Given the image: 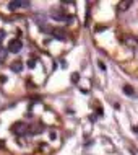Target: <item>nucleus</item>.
Wrapping results in <instances>:
<instances>
[{
  "label": "nucleus",
  "mask_w": 138,
  "mask_h": 155,
  "mask_svg": "<svg viewBox=\"0 0 138 155\" xmlns=\"http://www.w3.org/2000/svg\"><path fill=\"white\" fill-rule=\"evenodd\" d=\"M128 7H132V2H122L120 5H119V10H120V11H125Z\"/></svg>",
  "instance_id": "nucleus-8"
},
{
  "label": "nucleus",
  "mask_w": 138,
  "mask_h": 155,
  "mask_svg": "<svg viewBox=\"0 0 138 155\" xmlns=\"http://www.w3.org/2000/svg\"><path fill=\"white\" fill-rule=\"evenodd\" d=\"M34 65H36V61H34V59H29V61H28V67H29V69H33Z\"/></svg>",
  "instance_id": "nucleus-11"
},
{
  "label": "nucleus",
  "mask_w": 138,
  "mask_h": 155,
  "mask_svg": "<svg viewBox=\"0 0 138 155\" xmlns=\"http://www.w3.org/2000/svg\"><path fill=\"white\" fill-rule=\"evenodd\" d=\"M20 7H21V2H10L8 3V10H11V11L18 10Z\"/></svg>",
  "instance_id": "nucleus-6"
},
{
  "label": "nucleus",
  "mask_w": 138,
  "mask_h": 155,
  "mask_svg": "<svg viewBox=\"0 0 138 155\" xmlns=\"http://www.w3.org/2000/svg\"><path fill=\"white\" fill-rule=\"evenodd\" d=\"M3 38H5V31H2V30H0V43L3 41Z\"/></svg>",
  "instance_id": "nucleus-12"
},
{
  "label": "nucleus",
  "mask_w": 138,
  "mask_h": 155,
  "mask_svg": "<svg viewBox=\"0 0 138 155\" xmlns=\"http://www.w3.org/2000/svg\"><path fill=\"white\" fill-rule=\"evenodd\" d=\"M124 43H125L127 46H130V47H136V46H138V39L133 38V36H127V38L124 39Z\"/></svg>",
  "instance_id": "nucleus-2"
},
{
  "label": "nucleus",
  "mask_w": 138,
  "mask_h": 155,
  "mask_svg": "<svg viewBox=\"0 0 138 155\" xmlns=\"http://www.w3.org/2000/svg\"><path fill=\"white\" fill-rule=\"evenodd\" d=\"M78 80H80V74H76V72L72 74V82L73 83H78Z\"/></svg>",
  "instance_id": "nucleus-9"
},
{
  "label": "nucleus",
  "mask_w": 138,
  "mask_h": 155,
  "mask_svg": "<svg viewBox=\"0 0 138 155\" xmlns=\"http://www.w3.org/2000/svg\"><path fill=\"white\" fill-rule=\"evenodd\" d=\"M15 132H20V134H25V132H28V129H26V126L23 124V122H20V124H15Z\"/></svg>",
  "instance_id": "nucleus-4"
},
{
  "label": "nucleus",
  "mask_w": 138,
  "mask_h": 155,
  "mask_svg": "<svg viewBox=\"0 0 138 155\" xmlns=\"http://www.w3.org/2000/svg\"><path fill=\"white\" fill-rule=\"evenodd\" d=\"M11 70H13V72H21V70H23L21 61H15L13 64H11Z\"/></svg>",
  "instance_id": "nucleus-3"
},
{
  "label": "nucleus",
  "mask_w": 138,
  "mask_h": 155,
  "mask_svg": "<svg viewBox=\"0 0 138 155\" xmlns=\"http://www.w3.org/2000/svg\"><path fill=\"white\" fill-rule=\"evenodd\" d=\"M133 132H136V134H138V126H135V128H133Z\"/></svg>",
  "instance_id": "nucleus-14"
},
{
  "label": "nucleus",
  "mask_w": 138,
  "mask_h": 155,
  "mask_svg": "<svg viewBox=\"0 0 138 155\" xmlns=\"http://www.w3.org/2000/svg\"><path fill=\"white\" fill-rule=\"evenodd\" d=\"M124 93L128 95V96H133V95H135V91H133V88L130 85H124Z\"/></svg>",
  "instance_id": "nucleus-7"
},
{
  "label": "nucleus",
  "mask_w": 138,
  "mask_h": 155,
  "mask_svg": "<svg viewBox=\"0 0 138 155\" xmlns=\"http://www.w3.org/2000/svg\"><path fill=\"white\" fill-rule=\"evenodd\" d=\"M7 55H8V51H7V47H2V46H0V62L5 61Z\"/></svg>",
  "instance_id": "nucleus-5"
},
{
  "label": "nucleus",
  "mask_w": 138,
  "mask_h": 155,
  "mask_svg": "<svg viewBox=\"0 0 138 155\" xmlns=\"http://www.w3.org/2000/svg\"><path fill=\"white\" fill-rule=\"evenodd\" d=\"M21 47H23V43L16 38V39H11V41L8 43V49H7V51H8V52L16 54V52H20V51H21Z\"/></svg>",
  "instance_id": "nucleus-1"
},
{
  "label": "nucleus",
  "mask_w": 138,
  "mask_h": 155,
  "mask_svg": "<svg viewBox=\"0 0 138 155\" xmlns=\"http://www.w3.org/2000/svg\"><path fill=\"white\" fill-rule=\"evenodd\" d=\"M52 33L55 34V38H60V39H64V31H52Z\"/></svg>",
  "instance_id": "nucleus-10"
},
{
  "label": "nucleus",
  "mask_w": 138,
  "mask_h": 155,
  "mask_svg": "<svg viewBox=\"0 0 138 155\" xmlns=\"http://www.w3.org/2000/svg\"><path fill=\"white\" fill-rule=\"evenodd\" d=\"M21 7H29V2H21Z\"/></svg>",
  "instance_id": "nucleus-13"
}]
</instances>
